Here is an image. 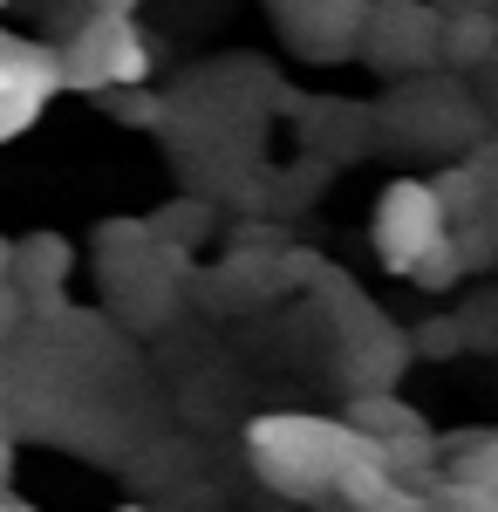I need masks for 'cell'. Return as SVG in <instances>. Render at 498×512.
<instances>
[{
	"label": "cell",
	"mask_w": 498,
	"mask_h": 512,
	"mask_svg": "<svg viewBox=\"0 0 498 512\" xmlns=\"http://www.w3.org/2000/svg\"><path fill=\"white\" fill-rule=\"evenodd\" d=\"M246 451H253V472L287 499H328L335 492V499L369 506L389 485L376 444L348 424H321V417H260L246 431Z\"/></svg>",
	"instance_id": "1"
},
{
	"label": "cell",
	"mask_w": 498,
	"mask_h": 512,
	"mask_svg": "<svg viewBox=\"0 0 498 512\" xmlns=\"http://www.w3.org/2000/svg\"><path fill=\"white\" fill-rule=\"evenodd\" d=\"M151 55L130 28V14L96 7L76 28L69 48H55V89H116V82H144Z\"/></svg>",
	"instance_id": "2"
},
{
	"label": "cell",
	"mask_w": 498,
	"mask_h": 512,
	"mask_svg": "<svg viewBox=\"0 0 498 512\" xmlns=\"http://www.w3.org/2000/svg\"><path fill=\"white\" fill-rule=\"evenodd\" d=\"M437 233H451V212H444L437 185H423V178H396V185L376 198V253H383V267L410 274V260H417Z\"/></svg>",
	"instance_id": "3"
},
{
	"label": "cell",
	"mask_w": 498,
	"mask_h": 512,
	"mask_svg": "<svg viewBox=\"0 0 498 512\" xmlns=\"http://www.w3.org/2000/svg\"><path fill=\"white\" fill-rule=\"evenodd\" d=\"M355 48H369V62H383V69H417V62H430L444 48V21L430 7H417V0H389V7L362 14Z\"/></svg>",
	"instance_id": "4"
},
{
	"label": "cell",
	"mask_w": 498,
	"mask_h": 512,
	"mask_svg": "<svg viewBox=\"0 0 498 512\" xmlns=\"http://www.w3.org/2000/svg\"><path fill=\"white\" fill-rule=\"evenodd\" d=\"M362 14H369V0H287V7H280V28H287V41H294L301 55L335 62V55L355 48Z\"/></svg>",
	"instance_id": "5"
},
{
	"label": "cell",
	"mask_w": 498,
	"mask_h": 512,
	"mask_svg": "<svg viewBox=\"0 0 498 512\" xmlns=\"http://www.w3.org/2000/svg\"><path fill=\"white\" fill-rule=\"evenodd\" d=\"M62 274H69V246H62L55 233L21 239V246H14V260H7V280H14V287H28V294H41V301L62 287Z\"/></svg>",
	"instance_id": "6"
},
{
	"label": "cell",
	"mask_w": 498,
	"mask_h": 512,
	"mask_svg": "<svg viewBox=\"0 0 498 512\" xmlns=\"http://www.w3.org/2000/svg\"><path fill=\"white\" fill-rule=\"evenodd\" d=\"M348 431H362L369 444H396V437H417V431H430V424H423L410 403H396V396H389V403L383 396H362L355 417H348Z\"/></svg>",
	"instance_id": "7"
},
{
	"label": "cell",
	"mask_w": 498,
	"mask_h": 512,
	"mask_svg": "<svg viewBox=\"0 0 498 512\" xmlns=\"http://www.w3.org/2000/svg\"><path fill=\"white\" fill-rule=\"evenodd\" d=\"M48 96H55V82H7V89H0V144L21 137V130L41 117Z\"/></svg>",
	"instance_id": "8"
},
{
	"label": "cell",
	"mask_w": 498,
	"mask_h": 512,
	"mask_svg": "<svg viewBox=\"0 0 498 512\" xmlns=\"http://www.w3.org/2000/svg\"><path fill=\"white\" fill-rule=\"evenodd\" d=\"M7 328H14V287L0 280V342H7Z\"/></svg>",
	"instance_id": "9"
},
{
	"label": "cell",
	"mask_w": 498,
	"mask_h": 512,
	"mask_svg": "<svg viewBox=\"0 0 498 512\" xmlns=\"http://www.w3.org/2000/svg\"><path fill=\"white\" fill-rule=\"evenodd\" d=\"M7 260H14V246H7V239H0V280H7Z\"/></svg>",
	"instance_id": "10"
}]
</instances>
